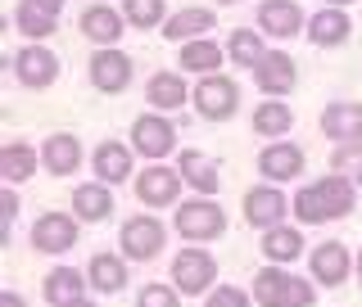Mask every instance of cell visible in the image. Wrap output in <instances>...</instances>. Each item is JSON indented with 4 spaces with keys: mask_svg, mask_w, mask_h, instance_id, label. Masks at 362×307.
<instances>
[{
    "mask_svg": "<svg viewBox=\"0 0 362 307\" xmlns=\"http://www.w3.org/2000/svg\"><path fill=\"white\" fill-rule=\"evenodd\" d=\"M354 203H358V186L349 176H322V181H313V186H303L299 195L290 199V212L299 217L303 226H322V222H339V217H349L354 212Z\"/></svg>",
    "mask_w": 362,
    "mask_h": 307,
    "instance_id": "cell-1",
    "label": "cell"
},
{
    "mask_svg": "<svg viewBox=\"0 0 362 307\" xmlns=\"http://www.w3.org/2000/svg\"><path fill=\"white\" fill-rule=\"evenodd\" d=\"M254 303L258 307H313L317 289H313V280L294 276L290 267L267 263L263 271H254Z\"/></svg>",
    "mask_w": 362,
    "mask_h": 307,
    "instance_id": "cell-2",
    "label": "cell"
},
{
    "mask_svg": "<svg viewBox=\"0 0 362 307\" xmlns=\"http://www.w3.org/2000/svg\"><path fill=\"white\" fill-rule=\"evenodd\" d=\"M173 226H177L181 240L204 244V240H218V235L226 231V212H222L209 195H199V199H186V203H181L177 217H173Z\"/></svg>",
    "mask_w": 362,
    "mask_h": 307,
    "instance_id": "cell-3",
    "label": "cell"
},
{
    "mask_svg": "<svg viewBox=\"0 0 362 307\" xmlns=\"http://www.w3.org/2000/svg\"><path fill=\"white\" fill-rule=\"evenodd\" d=\"M195 109H199V118H209V122L235 118V109H240V86H235L231 77L209 73V77L195 86Z\"/></svg>",
    "mask_w": 362,
    "mask_h": 307,
    "instance_id": "cell-4",
    "label": "cell"
},
{
    "mask_svg": "<svg viewBox=\"0 0 362 307\" xmlns=\"http://www.w3.org/2000/svg\"><path fill=\"white\" fill-rule=\"evenodd\" d=\"M173 280H177V289L186 294H209V285L218 280V263H213V253L209 248H181V253L173 258Z\"/></svg>",
    "mask_w": 362,
    "mask_h": 307,
    "instance_id": "cell-5",
    "label": "cell"
},
{
    "mask_svg": "<svg viewBox=\"0 0 362 307\" xmlns=\"http://www.w3.org/2000/svg\"><path fill=\"white\" fill-rule=\"evenodd\" d=\"M122 258H132V263H150V258H158V248H163V222L150 217V212H141V217L122 222Z\"/></svg>",
    "mask_w": 362,
    "mask_h": 307,
    "instance_id": "cell-6",
    "label": "cell"
},
{
    "mask_svg": "<svg viewBox=\"0 0 362 307\" xmlns=\"http://www.w3.org/2000/svg\"><path fill=\"white\" fill-rule=\"evenodd\" d=\"M181 167H163V163H154V167H145L141 176H136V199L145 203V208H168V203H177L181 195Z\"/></svg>",
    "mask_w": 362,
    "mask_h": 307,
    "instance_id": "cell-7",
    "label": "cell"
},
{
    "mask_svg": "<svg viewBox=\"0 0 362 307\" xmlns=\"http://www.w3.org/2000/svg\"><path fill=\"white\" fill-rule=\"evenodd\" d=\"M90 86L105 90V95L127 90L132 86V59L122 50H113V45H100V50L90 54Z\"/></svg>",
    "mask_w": 362,
    "mask_h": 307,
    "instance_id": "cell-8",
    "label": "cell"
},
{
    "mask_svg": "<svg viewBox=\"0 0 362 307\" xmlns=\"http://www.w3.org/2000/svg\"><path fill=\"white\" fill-rule=\"evenodd\" d=\"M14 77L23 86H32V90H45V86H54V77H59V59H54L50 50H45V45H23V50L14 54Z\"/></svg>",
    "mask_w": 362,
    "mask_h": 307,
    "instance_id": "cell-9",
    "label": "cell"
},
{
    "mask_svg": "<svg viewBox=\"0 0 362 307\" xmlns=\"http://www.w3.org/2000/svg\"><path fill=\"white\" fill-rule=\"evenodd\" d=\"M77 222L82 217H68V212H45V217L32 222V248L37 253H68L77 244Z\"/></svg>",
    "mask_w": 362,
    "mask_h": 307,
    "instance_id": "cell-10",
    "label": "cell"
},
{
    "mask_svg": "<svg viewBox=\"0 0 362 307\" xmlns=\"http://www.w3.org/2000/svg\"><path fill=\"white\" fill-rule=\"evenodd\" d=\"M258 32L263 37H276V41H290L299 32H308V18L294 0H263L258 5Z\"/></svg>",
    "mask_w": 362,
    "mask_h": 307,
    "instance_id": "cell-11",
    "label": "cell"
},
{
    "mask_svg": "<svg viewBox=\"0 0 362 307\" xmlns=\"http://www.w3.org/2000/svg\"><path fill=\"white\" fill-rule=\"evenodd\" d=\"M132 140H136V150L150 158V163H158V158H168L177 150V127L168 118H158V113H145V118H136Z\"/></svg>",
    "mask_w": 362,
    "mask_h": 307,
    "instance_id": "cell-12",
    "label": "cell"
},
{
    "mask_svg": "<svg viewBox=\"0 0 362 307\" xmlns=\"http://www.w3.org/2000/svg\"><path fill=\"white\" fill-rule=\"evenodd\" d=\"M254 82L263 95H290L294 82H299V68H294V59L286 50H267L263 59L254 64Z\"/></svg>",
    "mask_w": 362,
    "mask_h": 307,
    "instance_id": "cell-13",
    "label": "cell"
},
{
    "mask_svg": "<svg viewBox=\"0 0 362 307\" xmlns=\"http://www.w3.org/2000/svg\"><path fill=\"white\" fill-rule=\"evenodd\" d=\"M290 212V199L281 195L276 186H258L245 195V222L258 226V231H272V226H281Z\"/></svg>",
    "mask_w": 362,
    "mask_h": 307,
    "instance_id": "cell-14",
    "label": "cell"
},
{
    "mask_svg": "<svg viewBox=\"0 0 362 307\" xmlns=\"http://www.w3.org/2000/svg\"><path fill=\"white\" fill-rule=\"evenodd\" d=\"M258 172H263L272 186H281V181H294L303 172V150L290 140H272L263 154H258Z\"/></svg>",
    "mask_w": 362,
    "mask_h": 307,
    "instance_id": "cell-15",
    "label": "cell"
},
{
    "mask_svg": "<svg viewBox=\"0 0 362 307\" xmlns=\"http://www.w3.org/2000/svg\"><path fill=\"white\" fill-rule=\"evenodd\" d=\"M322 131L331 136L335 145L362 140V104H354V100H335V104H326L322 109Z\"/></svg>",
    "mask_w": 362,
    "mask_h": 307,
    "instance_id": "cell-16",
    "label": "cell"
},
{
    "mask_svg": "<svg viewBox=\"0 0 362 307\" xmlns=\"http://www.w3.org/2000/svg\"><path fill=\"white\" fill-rule=\"evenodd\" d=\"M308 263H313V280H322L326 289H335V285H344V280H349V248L339 244V240L317 244Z\"/></svg>",
    "mask_w": 362,
    "mask_h": 307,
    "instance_id": "cell-17",
    "label": "cell"
},
{
    "mask_svg": "<svg viewBox=\"0 0 362 307\" xmlns=\"http://www.w3.org/2000/svg\"><path fill=\"white\" fill-rule=\"evenodd\" d=\"M41 163H45V172H50V176H68V172H77V163H82V140H77V136H68V131L45 136V145H41Z\"/></svg>",
    "mask_w": 362,
    "mask_h": 307,
    "instance_id": "cell-18",
    "label": "cell"
},
{
    "mask_svg": "<svg viewBox=\"0 0 362 307\" xmlns=\"http://www.w3.org/2000/svg\"><path fill=\"white\" fill-rule=\"evenodd\" d=\"M349 32H354V18H349L339 5H326L322 14H313V18H308V41H313V45H322V50H326V45H344V41H349Z\"/></svg>",
    "mask_w": 362,
    "mask_h": 307,
    "instance_id": "cell-19",
    "label": "cell"
},
{
    "mask_svg": "<svg viewBox=\"0 0 362 307\" xmlns=\"http://www.w3.org/2000/svg\"><path fill=\"white\" fill-rule=\"evenodd\" d=\"M82 32L95 45H113L122 32H127V14H122V9H113V5H90L86 14H82Z\"/></svg>",
    "mask_w": 362,
    "mask_h": 307,
    "instance_id": "cell-20",
    "label": "cell"
},
{
    "mask_svg": "<svg viewBox=\"0 0 362 307\" xmlns=\"http://www.w3.org/2000/svg\"><path fill=\"white\" fill-rule=\"evenodd\" d=\"M90 167H95V181H105V186H118V181L132 176V150L118 140H105L90 158Z\"/></svg>",
    "mask_w": 362,
    "mask_h": 307,
    "instance_id": "cell-21",
    "label": "cell"
},
{
    "mask_svg": "<svg viewBox=\"0 0 362 307\" xmlns=\"http://www.w3.org/2000/svg\"><path fill=\"white\" fill-rule=\"evenodd\" d=\"M86 285H90V276H82L77 267H54L50 276H45V303L68 307V303H77L86 294Z\"/></svg>",
    "mask_w": 362,
    "mask_h": 307,
    "instance_id": "cell-22",
    "label": "cell"
},
{
    "mask_svg": "<svg viewBox=\"0 0 362 307\" xmlns=\"http://www.w3.org/2000/svg\"><path fill=\"white\" fill-rule=\"evenodd\" d=\"M209 28H218L213 9H177V14L163 23V37L177 41V45H186V41H199Z\"/></svg>",
    "mask_w": 362,
    "mask_h": 307,
    "instance_id": "cell-23",
    "label": "cell"
},
{
    "mask_svg": "<svg viewBox=\"0 0 362 307\" xmlns=\"http://www.w3.org/2000/svg\"><path fill=\"white\" fill-rule=\"evenodd\" d=\"M181 176H186V186H195L199 195H218V190H222L218 163H213L209 154H199V150H186V154H181Z\"/></svg>",
    "mask_w": 362,
    "mask_h": 307,
    "instance_id": "cell-24",
    "label": "cell"
},
{
    "mask_svg": "<svg viewBox=\"0 0 362 307\" xmlns=\"http://www.w3.org/2000/svg\"><path fill=\"white\" fill-rule=\"evenodd\" d=\"M258 248H263V258H267V263L290 267L294 258L303 253V235L294 231V226L281 222V226H272V231H263V244H258Z\"/></svg>",
    "mask_w": 362,
    "mask_h": 307,
    "instance_id": "cell-25",
    "label": "cell"
},
{
    "mask_svg": "<svg viewBox=\"0 0 362 307\" xmlns=\"http://www.w3.org/2000/svg\"><path fill=\"white\" fill-rule=\"evenodd\" d=\"M86 276H90V289H100V294H122L127 289V263L113 258V253H95L90 267H86Z\"/></svg>",
    "mask_w": 362,
    "mask_h": 307,
    "instance_id": "cell-26",
    "label": "cell"
},
{
    "mask_svg": "<svg viewBox=\"0 0 362 307\" xmlns=\"http://www.w3.org/2000/svg\"><path fill=\"white\" fill-rule=\"evenodd\" d=\"M54 9L50 5H41V0H18V9H14V23H18V32L28 41H45L54 32Z\"/></svg>",
    "mask_w": 362,
    "mask_h": 307,
    "instance_id": "cell-27",
    "label": "cell"
},
{
    "mask_svg": "<svg viewBox=\"0 0 362 307\" xmlns=\"http://www.w3.org/2000/svg\"><path fill=\"white\" fill-rule=\"evenodd\" d=\"M109 212H113V195H109L105 181L73 190V217H82V222H105Z\"/></svg>",
    "mask_w": 362,
    "mask_h": 307,
    "instance_id": "cell-28",
    "label": "cell"
},
{
    "mask_svg": "<svg viewBox=\"0 0 362 307\" xmlns=\"http://www.w3.org/2000/svg\"><path fill=\"white\" fill-rule=\"evenodd\" d=\"M145 100L158 109V113H173L186 104V82H181V73H154L150 77V86H145Z\"/></svg>",
    "mask_w": 362,
    "mask_h": 307,
    "instance_id": "cell-29",
    "label": "cell"
},
{
    "mask_svg": "<svg viewBox=\"0 0 362 307\" xmlns=\"http://www.w3.org/2000/svg\"><path fill=\"white\" fill-rule=\"evenodd\" d=\"M37 172V150L23 140H9L5 150H0V176L9 181V186H18V181H28Z\"/></svg>",
    "mask_w": 362,
    "mask_h": 307,
    "instance_id": "cell-30",
    "label": "cell"
},
{
    "mask_svg": "<svg viewBox=\"0 0 362 307\" xmlns=\"http://www.w3.org/2000/svg\"><path fill=\"white\" fill-rule=\"evenodd\" d=\"M294 127V109L286 100H263V104L254 109V131L258 136H286Z\"/></svg>",
    "mask_w": 362,
    "mask_h": 307,
    "instance_id": "cell-31",
    "label": "cell"
},
{
    "mask_svg": "<svg viewBox=\"0 0 362 307\" xmlns=\"http://www.w3.org/2000/svg\"><path fill=\"white\" fill-rule=\"evenodd\" d=\"M181 73H204V77H209L213 73V68H218L222 64V50H218V45H213V41H186V45H181Z\"/></svg>",
    "mask_w": 362,
    "mask_h": 307,
    "instance_id": "cell-32",
    "label": "cell"
},
{
    "mask_svg": "<svg viewBox=\"0 0 362 307\" xmlns=\"http://www.w3.org/2000/svg\"><path fill=\"white\" fill-rule=\"evenodd\" d=\"M226 54H231L235 64L240 68H249V73H254V64L263 59V32H254V28H235L231 32V45H226Z\"/></svg>",
    "mask_w": 362,
    "mask_h": 307,
    "instance_id": "cell-33",
    "label": "cell"
},
{
    "mask_svg": "<svg viewBox=\"0 0 362 307\" xmlns=\"http://www.w3.org/2000/svg\"><path fill=\"white\" fill-rule=\"evenodd\" d=\"M331 172H339V176H349L354 186H362V140H344L335 150V158H331Z\"/></svg>",
    "mask_w": 362,
    "mask_h": 307,
    "instance_id": "cell-34",
    "label": "cell"
},
{
    "mask_svg": "<svg viewBox=\"0 0 362 307\" xmlns=\"http://www.w3.org/2000/svg\"><path fill=\"white\" fill-rule=\"evenodd\" d=\"M122 14H127L132 28H158V23H168L163 18V0H127Z\"/></svg>",
    "mask_w": 362,
    "mask_h": 307,
    "instance_id": "cell-35",
    "label": "cell"
},
{
    "mask_svg": "<svg viewBox=\"0 0 362 307\" xmlns=\"http://www.w3.org/2000/svg\"><path fill=\"white\" fill-rule=\"evenodd\" d=\"M136 307H181V303H177V289H168V285H145L141 299H136Z\"/></svg>",
    "mask_w": 362,
    "mask_h": 307,
    "instance_id": "cell-36",
    "label": "cell"
},
{
    "mask_svg": "<svg viewBox=\"0 0 362 307\" xmlns=\"http://www.w3.org/2000/svg\"><path fill=\"white\" fill-rule=\"evenodd\" d=\"M209 307H249V294L235 289V285H218L209 294Z\"/></svg>",
    "mask_w": 362,
    "mask_h": 307,
    "instance_id": "cell-37",
    "label": "cell"
},
{
    "mask_svg": "<svg viewBox=\"0 0 362 307\" xmlns=\"http://www.w3.org/2000/svg\"><path fill=\"white\" fill-rule=\"evenodd\" d=\"M0 208H5V217H9V222L18 217V199H14V190H5V199H0Z\"/></svg>",
    "mask_w": 362,
    "mask_h": 307,
    "instance_id": "cell-38",
    "label": "cell"
},
{
    "mask_svg": "<svg viewBox=\"0 0 362 307\" xmlns=\"http://www.w3.org/2000/svg\"><path fill=\"white\" fill-rule=\"evenodd\" d=\"M0 307H28V303H23V294H14V289H5V294H0Z\"/></svg>",
    "mask_w": 362,
    "mask_h": 307,
    "instance_id": "cell-39",
    "label": "cell"
},
{
    "mask_svg": "<svg viewBox=\"0 0 362 307\" xmlns=\"http://www.w3.org/2000/svg\"><path fill=\"white\" fill-rule=\"evenodd\" d=\"M41 5H50V9H54V14H59V9H64V0H41Z\"/></svg>",
    "mask_w": 362,
    "mask_h": 307,
    "instance_id": "cell-40",
    "label": "cell"
},
{
    "mask_svg": "<svg viewBox=\"0 0 362 307\" xmlns=\"http://www.w3.org/2000/svg\"><path fill=\"white\" fill-rule=\"evenodd\" d=\"M68 307H95V303H86V299H77V303H68Z\"/></svg>",
    "mask_w": 362,
    "mask_h": 307,
    "instance_id": "cell-41",
    "label": "cell"
},
{
    "mask_svg": "<svg viewBox=\"0 0 362 307\" xmlns=\"http://www.w3.org/2000/svg\"><path fill=\"white\" fill-rule=\"evenodd\" d=\"M326 5H339V9H344V5H349V0H326Z\"/></svg>",
    "mask_w": 362,
    "mask_h": 307,
    "instance_id": "cell-42",
    "label": "cell"
},
{
    "mask_svg": "<svg viewBox=\"0 0 362 307\" xmlns=\"http://www.w3.org/2000/svg\"><path fill=\"white\" fill-rule=\"evenodd\" d=\"M358 276H362V253H358Z\"/></svg>",
    "mask_w": 362,
    "mask_h": 307,
    "instance_id": "cell-43",
    "label": "cell"
},
{
    "mask_svg": "<svg viewBox=\"0 0 362 307\" xmlns=\"http://www.w3.org/2000/svg\"><path fill=\"white\" fill-rule=\"evenodd\" d=\"M218 5H235V0H218Z\"/></svg>",
    "mask_w": 362,
    "mask_h": 307,
    "instance_id": "cell-44",
    "label": "cell"
}]
</instances>
